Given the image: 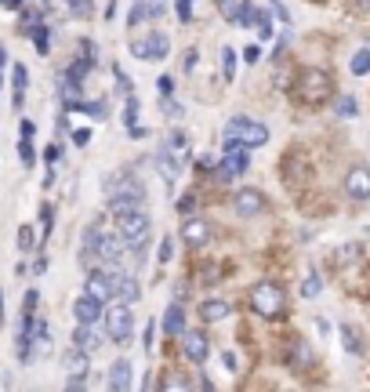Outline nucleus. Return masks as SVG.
<instances>
[{"label":"nucleus","instance_id":"nucleus-1","mask_svg":"<svg viewBox=\"0 0 370 392\" xmlns=\"http://www.w3.org/2000/svg\"><path fill=\"white\" fill-rule=\"evenodd\" d=\"M251 309L262 316V320H279L287 312V295L284 287L273 284V280H262L251 287Z\"/></svg>","mask_w":370,"mask_h":392},{"label":"nucleus","instance_id":"nucleus-2","mask_svg":"<svg viewBox=\"0 0 370 392\" xmlns=\"http://www.w3.org/2000/svg\"><path fill=\"white\" fill-rule=\"evenodd\" d=\"M334 95V80H330V73L327 69H301V77H298V98L305 106H323L327 98Z\"/></svg>","mask_w":370,"mask_h":392},{"label":"nucleus","instance_id":"nucleus-3","mask_svg":"<svg viewBox=\"0 0 370 392\" xmlns=\"http://www.w3.org/2000/svg\"><path fill=\"white\" fill-rule=\"evenodd\" d=\"M225 138H236V142H244L247 149H254V146L269 142V128L258 124V120H251V117H244V113H236V117L225 124Z\"/></svg>","mask_w":370,"mask_h":392},{"label":"nucleus","instance_id":"nucleus-4","mask_svg":"<svg viewBox=\"0 0 370 392\" xmlns=\"http://www.w3.org/2000/svg\"><path fill=\"white\" fill-rule=\"evenodd\" d=\"M247 171V146L236 142V138H225V149H222V168H218V182L229 185L233 178Z\"/></svg>","mask_w":370,"mask_h":392},{"label":"nucleus","instance_id":"nucleus-5","mask_svg":"<svg viewBox=\"0 0 370 392\" xmlns=\"http://www.w3.org/2000/svg\"><path fill=\"white\" fill-rule=\"evenodd\" d=\"M117 229H120V236L127 240V247L138 251V247H142V240H146V233H149V214H146V207H142V211H131V214H120V218H117Z\"/></svg>","mask_w":370,"mask_h":392},{"label":"nucleus","instance_id":"nucleus-6","mask_svg":"<svg viewBox=\"0 0 370 392\" xmlns=\"http://www.w3.org/2000/svg\"><path fill=\"white\" fill-rule=\"evenodd\" d=\"M102 320H106V331H109V338L113 341H127L131 338V327H135V316H131V305H113V309H106L102 312Z\"/></svg>","mask_w":370,"mask_h":392},{"label":"nucleus","instance_id":"nucleus-7","mask_svg":"<svg viewBox=\"0 0 370 392\" xmlns=\"http://www.w3.org/2000/svg\"><path fill=\"white\" fill-rule=\"evenodd\" d=\"M167 33H160V30H152L146 33V41H131V55L135 58H152V62H160L163 55H167Z\"/></svg>","mask_w":370,"mask_h":392},{"label":"nucleus","instance_id":"nucleus-8","mask_svg":"<svg viewBox=\"0 0 370 392\" xmlns=\"http://www.w3.org/2000/svg\"><path fill=\"white\" fill-rule=\"evenodd\" d=\"M218 4V15L229 19L233 26H254V15H258V8L247 4V0H214Z\"/></svg>","mask_w":370,"mask_h":392},{"label":"nucleus","instance_id":"nucleus-9","mask_svg":"<svg viewBox=\"0 0 370 392\" xmlns=\"http://www.w3.org/2000/svg\"><path fill=\"white\" fill-rule=\"evenodd\" d=\"M207 352H211V341L203 331H182V356L189 363H203L207 360Z\"/></svg>","mask_w":370,"mask_h":392},{"label":"nucleus","instance_id":"nucleus-10","mask_svg":"<svg viewBox=\"0 0 370 392\" xmlns=\"http://www.w3.org/2000/svg\"><path fill=\"white\" fill-rule=\"evenodd\" d=\"M233 211L240 214V218H254V214L265 211V196L258 193V189H236L233 196Z\"/></svg>","mask_w":370,"mask_h":392},{"label":"nucleus","instance_id":"nucleus-11","mask_svg":"<svg viewBox=\"0 0 370 392\" xmlns=\"http://www.w3.org/2000/svg\"><path fill=\"white\" fill-rule=\"evenodd\" d=\"M84 295H91V298H98L102 305H106V301L113 298V273H102V269H95V273H87Z\"/></svg>","mask_w":370,"mask_h":392},{"label":"nucleus","instance_id":"nucleus-12","mask_svg":"<svg viewBox=\"0 0 370 392\" xmlns=\"http://www.w3.org/2000/svg\"><path fill=\"white\" fill-rule=\"evenodd\" d=\"M345 193L352 196V200H370V168H352L349 174H345Z\"/></svg>","mask_w":370,"mask_h":392},{"label":"nucleus","instance_id":"nucleus-13","mask_svg":"<svg viewBox=\"0 0 370 392\" xmlns=\"http://www.w3.org/2000/svg\"><path fill=\"white\" fill-rule=\"evenodd\" d=\"M62 367H66V374L69 378H76V382H84L87 378V371H91V352H84V349H69L66 352V360H62Z\"/></svg>","mask_w":370,"mask_h":392},{"label":"nucleus","instance_id":"nucleus-14","mask_svg":"<svg viewBox=\"0 0 370 392\" xmlns=\"http://www.w3.org/2000/svg\"><path fill=\"white\" fill-rule=\"evenodd\" d=\"M95 255H98L102 262H106V265H120V262H124V255H127V240H124V236H120V240H117V236H102Z\"/></svg>","mask_w":370,"mask_h":392},{"label":"nucleus","instance_id":"nucleus-15","mask_svg":"<svg viewBox=\"0 0 370 392\" xmlns=\"http://www.w3.org/2000/svg\"><path fill=\"white\" fill-rule=\"evenodd\" d=\"M58 98H62V106L66 109H80V102H84V91H80V80L73 77V73H62L58 77Z\"/></svg>","mask_w":370,"mask_h":392},{"label":"nucleus","instance_id":"nucleus-16","mask_svg":"<svg viewBox=\"0 0 370 392\" xmlns=\"http://www.w3.org/2000/svg\"><path fill=\"white\" fill-rule=\"evenodd\" d=\"M113 298H120L124 305H131V301L142 298V287H138L135 276H120V273H113Z\"/></svg>","mask_w":370,"mask_h":392},{"label":"nucleus","instance_id":"nucleus-17","mask_svg":"<svg viewBox=\"0 0 370 392\" xmlns=\"http://www.w3.org/2000/svg\"><path fill=\"white\" fill-rule=\"evenodd\" d=\"M160 331L167 334V338H182V331H185V309H182V301H171V305H167Z\"/></svg>","mask_w":370,"mask_h":392},{"label":"nucleus","instance_id":"nucleus-18","mask_svg":"<svg viewBox=\"0 0 370 392\" xmlns=\"http://www.w3.org/2000/svg\"><path fill=\"white\" fill-rule=\"evenodd\" d=\"M182 240H185V244H193V247H203L211 240V225L203 218H185L182 222Z\"/></svg>","mask_w":370,"mask_h":392},{"label":"nucleus","instance_id":"nucleus-19","mask_svg":"<svg viewBox=\"0 0 370 392\" xmlns=\"http://www.w3.org/2000/svg\"><path fill=\"white\" fill-rule=\"evenodd\" d=\"M225 316H233V305H229L225 298L200 301V320H203V323H218V320H225Z\"/></svg>","mask_w":370,"mask_h":392},{"label":"nucleus","instance_id":"nucleus-20","mask_svg":"<svg viewBox=\"0 0 370 392\" xmlns=\"http://www.w3.org/2000/svg\"><path fill=\"white\" fill-rule=\"evenodd\" d=\"M102 312H106V309H102V301H98V298H91V295L76 298V305H73V316H76V323H95Z\"/></svg>","mask_w":370,"mask_h":392},{"label":"nucleus","instance_id":"nucleus-21","mask_svg":"<svg viewBox=\"0 0 370 392\" xmlns=\"http://www.w3.org/2000/svg\"><path fill=\"white\" fill-rule=\"evenodd\" d=\"M109 392H131V363L117 360L109 367Z\"/></svg>","mask_w":370,"mask_h":392},{"label":"nucleus","instance_id":"nucleus-22","mask_svg":"<svg viewBox=\"0 0 370 392\" xmlns=\"http://www.w3.org/2000/svg\"><path fill=\"white\" fill-rule=\"evenodd\" d=\"M152 163H157L160 178L167 182V185H174V182H178V160H174V153H171V146H167V149H160V153L152 157Z\"/></svg>","mask_w":370,"mask_h":392},{"label":"nucleus","instance_id":"nucleus-23","mask_svg":"<svg viewBox=\"0 0 370 392\" xmlns=\"http://www.w3.org/2000/svg\"><path fill=\"white\" fill-rule=\"evenodd\" d=\"M287 363L294 367V371H305V367H312V349H309V341H301V338L290 341V349H287Z\"/></svg>","mask_w":370,"mask_h":392},{"label":"nucleus","instance_id":"nucleus-24","mask_svg":"<svg viewBox=\"0 0 370 392\" xmlns=\"http://www.w3.org/2000/svg\"><path fill=\"white\" fill-rule=\"evenodd\" d=\"M73 345H76V349H84V352H95V349L102 345V334L95 331L91 323H80V327L73 331Z\"/></svg>","mask_w":370,"mask_h":392},{"label":"nucleus","instance_id":"nucleus-25","mask_svg":"<svg viewBox=\"0 0 370 392\" xmlns=\"http://www.w3.org/2000/svg\"><path fill=\"white\" fill-rule=\"evenodd\" d=\"M142 207H146V196H109L113 218H120V214H131V211H142Z\"/></svg>","mask_w":370,"mask_h":392},{"label":"nucleus","instance_id":"nucleus-26","mask_svg":"<svg viewBox=\"0 0 370 392\" xmlns=\"http://www.w3.org/2000/svg\"><path fill=\"white\" fill-rule=\"evenodd\" d=\"M160 392H193V382H189V374H182V371H167Z\"/></svg>","mask_w":370,"mask_h":392},{"label":"nucleus","instance_id":"nucleus-27","mask_svg":"<svg viewBox=\"0 0 370 392\" xmlns=\"http://www.w3.org/2000/svg\"><path fill=\"white\" fill-rule=\"evenodd\" d=\"M98 240H102V233H98V222H91V225L84 229V244H80V262H84V265H87V258H91L95 251H98Z\"/></svg>","mask_w":370,"mask_h":392},{"label":"nucleus","instance_id":"nucleus-28","mask_svg":"<svg viewBox=\"0 0 370 392\" xmlns=\"http://www.w3.org/2000/svg\"><path fill=\"white\" fill-rule=\"evenodd\" d=\"M341 345H345V352L349 356H363V338H360V331L356 327H341Z\"/></svg>","mask_w":370,"mask_h":392},{"label":"nucleus","instance_id":"nucleus-29","mask_svg":"<svg viewBox=\"0 0 370 392\" xmlns=\"http://www.w3.org/2000/svg\"><path fill=\"white\" fill-rule=\"evenodd\" d=\"M25 80H30V73H25V66H15V77H11V84H15V95H11V102H15V109L22 106V98H25Z\"/></svg>","mask_w":370,"mask_h":392},{"label":"nucleus","instance_id":"nucleus-30","mask_svg":"<svg viewBox=\"0 0 370 392\" xmlns=\"http://www.w3.org/2000/svg\"><path fill=\"white\" fill-rule=\"evenodd\" d=\"M30 36H33V44H36V51H41V55H47L51 51V41H47V26H41V22H33V26H30Z\"/></svg>","mask_w":370,"mask_h":392},{"label":"nucleus","instance_id":"nucleus-31","mask_svg":"<svg viewBox=\"0 0 370 392\" xmlns=\"http://www.w3.org/2000/svg\"><path fill=\"white\" fill-rule=\"evenodd\" d=\"M349 69L356 73V77H367V73H370V47H363V51L352 55V66Z\"/></svg>","mask_w":370,"mask_h":392},{"label":"nucleus","instance_id":"nucleus-32","mask_svg":"<svg viewBox=\"0 0 370 392\" xmlns=\"http://www.w3.org/2000/svg\"><path fill=\"white\" fill-rule=\"evenodd\" d=\"M254 30H258L262 41H269V36H273V19H269V11L258 8V15H254Z\"/></svg>","mask_w":370,"mask_h":392},{"label":"nucleus","instance_id":"nucleus-33","mask_svg":"<svg viewBox=\"0 0 370 392\" xmlns=\"http://www.w3.org/2000/svg\"><path fill=\"white\" fill-rule=\"evenodd\" d=\"M222 77L225 80L236 77V51H233V47H222Z\"/></svg>","mask_w":370,"mask_h":392},{"label":"nucleus","instance_id":"nucleus-34","mask_svg":"<svg viewBox=\"0 0 370 392\" xmlns=\"http://www.w3.org/2000/svg\"><path fill=\"white\" fill-rule=\"evenodd\" d=\"M124 124H127V131H135V128H138V98H135V95H127V106H124Z\"/></svg>","mask_w":370,"mask_h":392},{"label":"nucleus","instance_id":"nucleus-35","mask_svg":"<svg viewBox=\"0 0 370 392\" xmlns=\"http://www.w3.org/2000/svg\"><path fill=\"white\" fill-rule=\"evenodd\" d=\"M19 160H22V168H33V163H36L33 138H22V142H19Z\"/></svg>","mask_w":370,"mask_h":392},{"label":"nucleus","instance_id":"nucleus-36","mask_svg":"<svg viewBox=\"0 0 370 392\" xmlns=\"http://www.w3.org/2000/svg\"><path fill=\"white\" fill-rule=\"evenodd\" d=\"M320 287H323L320 273H309V276H305V284H301V298H316V295H320Z\"/></svg>","mask_w":370,"mask_h":392},{"label":"nucleus","instance_id":"nucleus-37","mask_svg":"<svg viewBox=\"0 0 370 392\" xmlns=\"http://www.w3.org/2000/svg\"><path fill=\"white\" fill-rule=\"evenodd\" d=\"M33 247H36L33 225H22V229H19V251H33Z\"/></svg>","mask_w":370,"mask_h":392},{"label":"nucleus","instance_id":"nucleus-38","mask_svg":"<svg viewBox=\"0 0 370 392\" xmlns=\"http://www.w3.org/2000/svg\"><path fill=\"white\" fill-rule=\"evenodd\" d=\"M149 4H146V0H135V4H131V15H127V26H138V22H142V15H149V11H146Z\"/></svg>","mask_w":370,"mask_h":392},{"label":"nucleus","instance_id":"nucleus-39","mask_svg":"<svg viewBox=\"0 0 370 392\" xmlns=\"http://www.w3.org/2000/svg\"><path fill=\"white\" fill-rule=\"evenodd\" d=\"M69 15L73 19H87L91 15V0H69Z\"/></svg>","mask_w":370,"mask_h":392},{"label":"nucleus","instance_id":"nucleus-40","mask_svg":"<svg viewBox=\"0 0 370 392\" xmlns=\"http://www.w3.org/2000/svg\"><path fill=\"white\" fill-rule=\"evenodd\" d=\"M113 80H117V87H120L124 95H131V91H135V87H131V77H127L120 66H113Z\"/></svg>","mask_w":370,"mask_h":392},{"label":"nucleus","instance_id":"nucleus-41","mask_svg":"<svg viewBox=\"0 0 370 392\" xmlns=\"http://www.w3.org/2000/svg\"><path fill=\"white\" fill-rule=\"evenodd\" d=\"M338 117H356V98L352 95L338 98Z\"/></svg>","mask_w":370,"mask_h":392},{"label":"nucleus","instance_id":"nucleus-42","mask_svg":"<svg viewBox=\"0 0 370 392\" xmlns=\"http://www.w3.org/2000/svg\"><path fill=\"white\" fill-rule=\"evenodd\" d=\"M222 363H225V371H229V374H236V371H240V352H233V349L222 352Z\"/></svg>","mask_w":370,"mask_h":392},{"label":"nucleus","instance_id":"nucleus-43","mask_svg":"<svg viewBox=\"0 0 370 392\" xmlns=\"http://www.w3.org/2000/svg\"><path fill=\"white\" fill-rule=\"evenodd\" d=\"M174 11H178V19L189 22L193 19V0H174Z\"/></svg>","mask_w":370,"mask_h":392},{"label":"nucleus","instance_id":"nucleus-44","mask_svg":"<svg viewBox=\"0 0 370 392\" xmlns=\"http://www.w3.org/2000/svg\"><path fill=\"white\" fill-rule=\"evenodd\" d=\"M160 109L167 113V117H174V120H178V117H182V113H185V109L178 106V102H171V95H167V98H160Z\"/></svg>","mask_w":370,"mask_h":392},{"label":"nucleus","instance_id":"nucleus-45","mask_svg":"<svg viewBox=\"0 0 370 392\" xmlns=\"http://www.w3.org/2000/svg\"><path fill=\"white\" fill-rule=\"evenodd\" d=\"M334 258H338V262H352V258H360V244H345Z\"/></svg>","mask_w":370,"mask_h":392},{"label":"nucleus","instance_id":"nucleus-46","mask_svg":"<svg viewBox=\"0 0 370 392\" xmlns=\"http://www.w3.org/2000/svg\"><path fill=\"white\" fill-rule=\"evenodd\" d=\"M167 15V0H149V19H163Z\"/></svg>","mask_w":370,"mask_h":392},{"label":"nucleus","instance_id":"nucleus-47","mask_svg":"<svg viewBox=\"0 0 370 392\" xmlns=\"http://www.w3.org/2000/svg\"><path fill=\"white\" fill-rule=\"evenodd\" d=\"M171 251H174V236H163V244H160V265L171 262Z\"/></svg>","mask_w":370,"mask_h":392},{"label":"nucleus","instance_id":"nucleus-48","mask_svg":"<svg viewBox=\"0 0 370 392\" xmlns=\"http://www.w3.org/2000/svg\"><path fill=\"white\" fill-rule=\"evenodd\" d=\"M58 157H62V146H58V142H51V146L44 149V160L51 163V168H55V163H58Z\"/></svg>","mask_w":370,"mask_h":392},{"label":"nucleus","instance_id":"nucleus-49","mask_svg":"<svg viewBox=\"0 0 370 392\" xmlns=\"http://www.w3.org/2000/svg\"><path fill=\"white\" fill-rule=\"evenodd\" d=\"M193 207H196V196H193V193H185L182 200H178V211H182V214H189Z\"/></svg>","mask_w":370,"mask_h":392},{"label":"nucleus","instance_id":"nucleus-50","mask_svg":"<svg viewBox=\"0 0 370 392\" xmlns=\"http://www.w3.org/2000/svg\"><path fill=\"white\" fill-rule=\"evenodd\" d=\"M19 131H22V138H33L36 135V124L33 120H19Z\"/></svg>","mask_w":370,"mask_h":392},{"label":"nucleus","instance_id":"nucleus-51","mask_svg":"<svg viewBox=\"0 0 370 392\" xmlns=\"http://www.w3.org/2000/svg\"><path fill=\"white\" fill-rule=\"evenodd\" d=\"M87 142H91V128H87V131H73V146H87Z\"/></svg>","mask_w":370,"mask_h":392},{"label":"nucleus","instance_id":"nucleus-52","mask_svg":"<svg viewBox=\"0 0 370 392\" xmlns=\"http://www.w3.org/2000/svg\"><path fill=\"white\" fill-rule=\"evenodd\" d=\"M244 58H247V62H258V58H262V47H258V44H251L247 51H244Z\"/></svg>","mask_w":370,"mask_h":392},{"label":"nucleus","instance_id":"nucleus-53","mask_svg":"<svg viewBox=\"0 0 370 392\" xmlns=\"http://www.w3.org/2000/svg\"><path fill=\"white\" fill-rule=\"evenodd\" d=\"M157 87H160V95H163V98H167L174 84H171V77H160V84H157Z\"/></svg>","mask_w":370,"mask_h":392},{"label":"nucleus","instance_id":"nucleus-54","mask_svg":"<svg viewBox=\"0 0 370 392\" xmlns=\"http://www.w3.org/2000/svg\"><path fill=\"white\" fill-rule=\"evenodd\" d=\"M142 345H146V352H149V345H152V323H146V334H142Z\"/></svg>","mask_w":370,"mask_h":392},{"label":"nucleus","instance_id":"nucleus-55","mask_svg":"<svg viewBox=\"0 0 370 392\" xmlns=\"http://www.w3.org/2000/svg\"><path fill=\"white\" fill-rule=\"evenodd\" d=\"M193 69H196V51H189L185 55V73H193Z\"/></svg>","mask_w":370,"mask_h":392},{"label":"nucleus","instance_id":"nucleus-56","mask_svg":"<svg viewBox=\"0 0 370 392\" xmlns=\"http://www.w3.org/2000/svg\"><path fill=\"white\" fill-rule=\"evenodd\" d=\"M66 392H87V385H84V382H76V378H73V382L66 385Z\"/></svg>","mask_w":370,"mask_h":392},{"label":"nucleus","instance_id":"nucleus-57","mask_svg":"<svg viewBox=\"0 0 370 392\" xmlns=\"http://www.w3.org/2000/svg\"><path fill=\"white\" fill-rule=\"evenodd\" d=\"M33 273L41 276V273H47V258H36V265H33Z\"/></svg>","mask_w":370,"mask_h":392},{"label":"nucleus","instance_id":"nucleus-58","mask_svg":"<svg viewBox=\"0 0 370 392\" xmlns=\"http://www.w3.org/2000/svg\"><path fill=\"white\" fill-rule=\"evenodd\" d=\"M200 392H218V389H214L211 378H203V382H200Z\"/></svg>","mask_w":370,"mask_h":392},{"label":"nucleus","instance_id":"nucleus-59","mask_svg":"<svg viewBox=\"0 0 370 392\" xmlns=\"http://www.w3.org/2000/svg\"><path fill=\"white\" fill-rule=\"evenodd\" d=\"M0 327H4V290H0Z\"/></svg>","mask_w":370,"mask_h":392},{"label":"nucleus","instance_id":"nucleus-60","mask_svg":"<svg viewBox=\"0 0 370 392\" xmlns=\"http://www.w3.org/2000/svg\"><path fill=\"white\" fill-rule=\"evenodd\" d=\"M4 4H8L11 11H19V8H22V0H4Z\"/></svg>","mask_w":370,"mask_h":392},{"label":"nucleus","instance_id":"nucleus-61","mask_svg":"<svg viewBox=\"0 0 370 392\" xmlns=\"http://www.w3.org/2000/svg\"><path fill=\"white\" fill-rule=\"evenodd\" d=\"M4 62H8V51H4V47H0V66H4Z\"/></svg>","mask_w":370,"mask_h":392},{"label":"nucleus","instance_id":"nucleus-62","mask_svg":"<svg viewBox=\"0 0 370 392\" xmlns=\"http://www.w3.org/2000/svg\"><path fill=\"white\" fill-rule=\"evenodd\" d=\"M142 392H149V374H146V382H142Z\"/></svg>","mask_w":370,"mask_h":392},{"label":"nucleus","instance_id":"nucleus-63","mask_svg":"<svg viewBox=\"0 0 370 392\" xmlns=\"http://www.w3.org/2000/svg\"><path fill=\"white\" fill-rule=\"evenodd\" d=\"M0 84H4V73H0Z\"/></svg>","mask_w":370,"mask_h":392}]
</instances>
